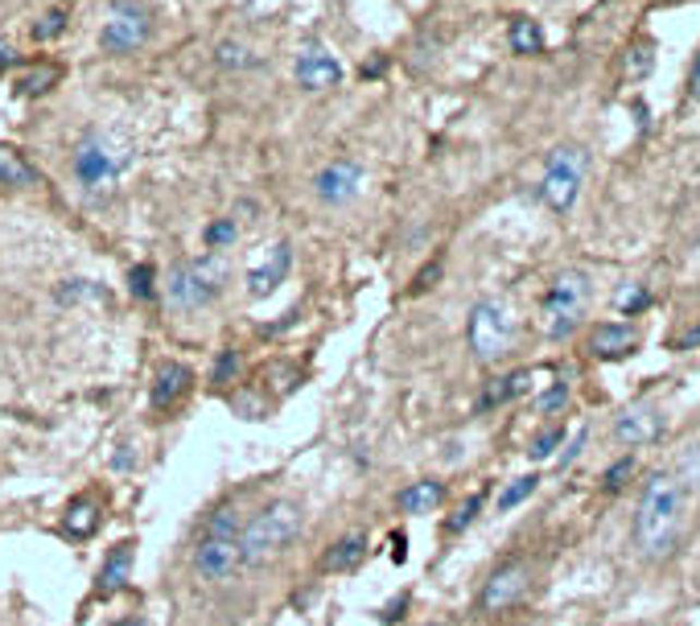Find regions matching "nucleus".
<instances>
[{"instance_id":"obj_1","label":"nucleus","mask_w":700,"mask_h":626,"mask_svg":"<svg viewBox=\"0 0 700 626\" xmlns=\"http://www.w3.org/2000/svg\"><path fill=\"white\" fill-rule=\"evenodd\" d=\"M688 528V486L676 470H651L635 498L630 544L647 565H664L676 556Z\"/></svg>"},{"instance_id":"obj_2","label":"nucleus","mask_w":700,"mask_h":626,"mask_svg":"<svg viewBox=\"0 0 700 626\" xmlns=\"http://www.w3.org/2000/svg\"><path fill=\"white\" fill-rule=\"evenodd\" d=\"M301 532H305V511H301V503H293V498H277V503L260 507L240 532L243 569H260V565L285 556L297 544V535Z\"/></svg>"},{"instance_id":"obj_3","label":"nucleus","mask_w":700,"mask_h":626,"mask_svg":"<svg viewBox=\"0 0 700 626\" xmlns=\"http://www.w3.org/2000/svg\"><path fill=\"white\" fill-rule=\"evenodd\" d=\"M593 301V285L581 268H560L553 280H548V293L540 301V330L548 334L553 342H565L581 317L590 313Z\"/></svg>"},{"instance_id":"obj_4","label":"nucleus","mask_w":700,"mask_h":626,"mask_svg":"<svg viewBox=\"0 0 700 626\" xmlns=\"http://www.w3.org/2000/svg\"><path fill=\"white\" fill-rule=\"evenodd\" d=\"M466 342H470V354L479 359L482 368H495L503 363L519 342V317L507 301L498 297H486L470 310V322H466Z\"/></svg>"},{"instance_id":"obj_5","label":"nucleus","mask_w":700,"mask_h":626,"mask_svg":"<svg viewBox=\"0 0 700 626\" xmlns=\"http://www.w3.org/2000/svg\"><path fill=\"white\" fill-rule=\"evenodd\" d=\"M124 166H129V148H120L111 136H104V132H87V136L74 145L71 173L87 194H108L111 185L120 182Z\"/></svg>"},{"instance_id":"obj_6","label":"nucleus","mask_w":700,"mask_h":626,"mask_svg":"<svg viewBox=\"0 0 700 626\" xmlns=\"http://www.w3.org/2000/svg\"><path fill=\"white\" fill-rule=\"evenodd\" d=\"M222 260L219 256H198V260H182L169 268V285L166 297L173 310H206L215 297L222 293Z\"/></svg>"},{"instance_id":"obj_7","label":"nucleus","mask_w":700,"mask_h":626,"mask_svg":"<svg viewBox=\"0 0 700 626\" xmlns=\"http://www.w3.org/2000/svg\"><path fill=\"white\" fill-rule=\"evenodd\" d=\"M590 173V153L581 145H556L548 153V166H544V178H540V198L548 203V210L565 215L577 194H581V182Z\"/></svg>"},{"instance_id":"obj_8","label":"nucleus","mask_w":700,"mask_h":626,"mask_svg":"<svg viewBox=\"0 0 700 626\" xmlns=\"http://www.w3.org/2000/svg\"><path fill=\"white\" fill-rule=\"evenodd\" d=\"M528 593H532V569H528V561H503V565L482 581L479 610L486 618H503V614H511L516 606H523Z\"/></svg>"},{"instance_id":"obj_9","label":"nucleus","mask_w":700,"mask_h":626,"mask_svg":"<svg viewBox=\"0 0 700 626\" xmlns=\"http://www.w3.org/2000/svg\"><path fill=\"white\" fill-rule=\"evenodd\" d=\"M148 13L132 0H111L108 17H104V29H99V46L104 55H132L148 41Z\"/></svg>"},{"instance_id":"obj_10","label":"nucleus","mask_w":700,"mask_h":626,"mask_svg":"<svg viewBox=\"0 0 700 626\" xmlns=\"http://www.w3.org/2000/svg\"><path fill=\"white\" fill-rule=\"evenodd\" d=\"M190 565L194 573L210 581V586H227L236 573L243 569V553H240V540H227V535H203L190 553Z\"/></svg>"},{"instance_id":"obj_11","label":"nucleus","mask_w":700,"mask_h":626,"mask_svg":"<svg viewBox=\"0 0 700 626\" xmlns=\"http://www.w3.org/2000/svg\"><path fill=\"white\" fill-rule=\"evenodd\" d=\"M293 79H297V87H301V92H330V87L342 83V62H338L326 46L305 41V46L297 50Z\"/></svg>"},{"instance_id":"obj_12","label":"nucleus","mask_w":700,"mask_h":626,"mask_svg":"<svg viewBox=\"0 0 700 626\" xmlns=\"http://www.w3.org/2000/svg\"><path fill=\"white\" fill-rule=\"evenodd\" d=\"M614 442L618 445H651L660 442V433H664V412L651 405V400H635L627 405L618 417H614Z\"/></svg>"},{"instance_id":"obj_13","label":"nucleus","mask_w":700,"mask_h":626,"mask_svg":"<svg viewBox=\"0 0 700 626\" xmlns=\"http://www.w3.org/2000/svg\"><path fill=\"white\" fill-rule=\"evenodd\" d=\"M314 190L326 206L350 203V198L363 190V166H359V161H350V157H338V161H330V166L314 178Z\"/></svg>"},{"instance_id":"obj_14","label":"nucleus","mask_w":700,"mask_h":626,"mask_svg":"<svg viewBox=\"0 0 700 626\" xmlns=\"http://www.w3.org/2000/svg\"><path fill=\"white\" fill-rule=\"evenodd\" d=\"M639 350V330L630 322H598L590 330V354L602 359V363H614V359H627Z\"/></svg>"},{"instance_id":"obj_15","label":"nucleus","mask_w":700,"mask_h":626,"mask_svg":"<svg viewBox=\"0 0 700 626\" xmlns=\"http://www.w3.org/2000/svg\"><path fill=\"white\" fill-rule=\"evenodd\" d=\"M190 387H194V371L185 368V363H161L157 375H153V387H148V400L157 412H166V408H178L190 396Z\"/></svg>"},{"instance_id":"obj_16","label":"nucleus","mask_w":700,"mask_h":626,"mask_svg":"<svg viewBox=\"0 0 700 626\" xmlns=\"http://www.w3.org/2000/svg\"><path fill=\"white\" fill-rule=\"evenodd\" d=\"M289 268H293V248H289V243H273V248H268V256L260 260L256 268L248 273V293L268 297L280 280L289 277Z\"/></svg>"},{"instance_id":"obj_17","label":"nucleus","mask_w":700,"mask_h":626,"mask_svg":"<svg viewBox=\"0 0 700 626\" xmlns=\"http://www.w3.org/2000/svg\"><path fill=\"white\" fill-rule=\"evenodd\" d=\"M132 556H136V544H132V540H120V544H116V549L104 556V569H99V586H95V598H116V593L129 586Z\"/></svg>"},{"instance_id":"obj_18","label":"nucleus","mask_w":700,"mask_h":626,"mask_svg":"<svg viewBox=\"0 0 700 626\" xmlns=\"http://www.w3.org/2000/svg\"><path fill=\"white\" fill-rule=\"evenodd\" d=\"M442 503H445V482H437V479L408 482L405 491L396 495V507H400L405 516H433Z\"/></svg>"},{"instance_id":"obj_19","label":"nucleus","mask_w":700,"mask_h":626,"mask_svg":"<svg viewBox=\"0 0 700 626\" xmlns=\"http://www.w3.org/2000/svg\"><path fill=\"white\" fill-rule=\"evenodd\" d=\"M367 535L363 532H347L342 540H334L330 553L322 556V573H354L367 561Z\"/></svg>"},{"instance_id":"obj_20","label":"nucleus","mask_w":700,"mask_h":626,"mask_svg":"<svg viewBox=\"0 0 700 626\" xmlns=\"http://www.w3.org/2000/svg\"><path fill=\"white\" fill-rule=\"evenodd\" d=\"M528 387H532V371H511V375H498V380H491V384L482 387L479 412H491V408L507 405V400L528 396Z\"/></svg>"},{"instance_id":"obj_21","label":"nucleus","mask_w":700,"mask_h":626,"mask_svg":"<svg viewBox=\"0 0 700 626\" xmlns=\"http://www.w3.org/2000/svg\"><path fill=\"white\" fill-rule=\"evenodd\" d=\"M67 535H74V540H87V535L99 528V503H95V495H79L67 507Z\"/></svg>"},{"instance_id":"obj_22","label":"nucleus","mask_w":700,"mask_h":626,"mask_svg":"<svg viewBox=\"0 0 700 626\" xmlns=\"http://www.w3.org/2000/svg\"><path fill=\"white\" fill-rule=\"evenodd\" d=\"M507 46H511L519 58H535L544 50V29H540L532 17H516L511 29H507Z\"/></svg>"},{"instance_id":"obj_23","label":"nucleus","mask_w":700,"mask_h":626,"mask_svg":"<svg viewBox=\"0 0 700 626\" xmlns=\"http://www.w3.org/2000/svg\"><path fill=\"white\" fill-rule=\"evenodd\" d=\"M34 182H37V169L29 166L13 145H0V185L21 190V185H34Z\"/></svg>"},{"instance_id":"obj_24","label":"nucleus","mask_w":700,"mask_h":626,"mask_svg":"<svg viewBox=\"0 0 700 626\" xmlns=\"http://www.w3.org/2000/svg\"><path fill=\"white\" fill-rule=\"evenodd\" d=\"M651 305V289L639 285V280H627V285H618V293H614V310L623 313V317H635V313H643Z\"/></svg>"},{"instance_id":"obj_25","label":"nucleus","mask_w":700,"mask_h":626,"mask_svg":"<svg viewBox=\"0 0 700 626\" xmlns=\"http://www.w3.org/2000/svg\"><path fill=\"white\" fill-rule=\"evenodd\" d=\"M240 532H243V519L231 503H222V507H215V511L206 516L203 535H227V540H240Z\"/></svg>"},{"instance_id":"obj_26","label":"nucleus","mask_w":700,"mask_h":626,"mask_svg":"<svg viewBox=\"0 0 700 626\" xmlns=\"http://www.w3.org/2000/svg\"><path fill=\"white\" fill-rule=\"evenodd\" d=\"M535 486H540V474H523V479H516V482H507L503 491H498V511L507 516L511 507H519V503H528V498L535 495Z\"/></svg>"},{"instance_id":"obj_27","label":"nucleus","mask_w":700,"mask_h":626,"mask_svg":"<svg viewBox=\"0 0 700 626\" xmlns=\"http://www.w3.org/2000/svg\"><path fill=\"white\" fill-rule=\"evenodd\" d=\"M482 507H486V491H474V495L466 498V503H461L458 511H454V519H449V523H445V535H458V532H466V528H470V523H474V519H479V511Z\"/></svg>"},{"instance_id":"obj_28","label":"nucleus","mask_w":700,"mask_h":626,"mask_svg":"<svg viewBox=\"0 0 700 626\" xmlns=\"http://www.w3.org/2000/svg\"><path fill=\"white\" fill-rule=\"evenodd\" d=\"M560 445H565V429L553 424V429H540V433H535L528 454H532V461H548V458H556V449H560Z\"/></svg>"},{"instance_id":"obj_29","label":"nucleus","mask_w":700,"mask_h":626,"mask_svg":"<svg viewBox=\"0 0 700 626\" xmlns=\"http://www.w3.org/2000/svg\"><path fill=\"white\" fill-rule=\"evenodd\" d=\"M203 240H206V248H210V252H219V248H231V243L240 240V222H236V219H215L203 231Z\"/></svg>"},{"instance_id":"obj_30","label":"nucleus","mask_w":700,"mask_h":626,"mask_svg":"<svg viewBox=\"0 0 700 626\" xmlns=\"http://www.w3.org/2000/svg\"><path fill=\"white\" fill-rule=\"evenodd\" d=\"M651 67H655V46H651V41H635V46H630V58H627L630 79H647Z\"/></svg>"},{"instance_id":"obj_31","label":"nucleus","mask_w":700,"mask_h":626,"mask_svg":"<svg viewBox=\"0 0 700 626\" xmlns=\"http://www.w3.org/2000/svg\"><path fill=\"white\" fill-rule=\"evenodd\" d=\"M630 474H635V458L627 454V458H618L606 474H602V491H606V495H618V491L630 482Z\"/></svg>"},{"instance_id":"obj_32","label":"nucleus","mask_w":700,"mask_h":626,"mask_svg":"<svg viewBox=\"0 0 700 626\" xmlns=\"http://www.w3.org/2000/svg\"><path fill=\"white\" fill-rule=\"evenodd\" d=\"M87 297H108L95 280H62V289H58V301L62 305H74V301H87Z\"/></svg>"},{"instance_id":"obj_33","label":"nucleus","mask_w":700,"mask_h":626,"mask_svg":"<svg viewBox=\"0 0 700 626\" xmlns=\"http://www.w3.org/2000/svg\"><path fill=\"white\" fill-rule=\"evenodd\" d=\"M215 58H219V67H227V71H243V67L256 62V58L248 55V46H240V41H222Z\"/></svg>"},{"instance_id":"obj_34","label":"nucleus","mask_w":700,"mask_h":626,"mask_svg":"<svg viewBox=\"0 0 700 626\" xmlns=\"http://www.w3.org/2000/svg\"><path fill=\"white\" fill-rule=\"evenodd\" d=\"M58 79V67H37V71H29L25 79H21V92L25 95H41V92H50V83Z\"/></svg>"},{"instance_id":"obj_35","label":"nucleus","mask_w":700,"mask_h":626,"mask_svg":"<svg viewBox=\"0 0 700 626\" xmlns=\"http://www.w3.org/2000/svg\"><path fill=\"white\" fill-rule=\"evenodd\" d=\"M62 29H67V13H62V9H50V13L34 25V41H55Z\"/></svg>"},{"instance_id":"obj_36","label":"nucleus","mask_w":700,"mask_h":626,"mask_svg":"<svg viewBox=\"0 0 700 626\" xmlns=\"http://www.w3.org/2000/svg\"><path fill=\"white\" fill-rule=\"evenodd\" d=\"M129 285L136 301H148V297H153V264H136L129 273Z\"/></svg>"},{"instance_id":"obj_37","label":"nucleus","mask_w":700,"mask_h":626,"mask_svg":"<svg viewBox=\"0 0 700 626\" xmlns=\"http://www.w3.org/2000/svg\"><path fill=\"white\" fill-rule=\"evenodd\" d=\"M565 405H569V384H553L540 396V412H544V417H556Z\"/></svg>"},{"instance_id":"obj_38","label":"nucleus","mask_w":700,"mask_h":626,"mask_svg":"<svg viewBox=\"0 0 700 626\" xmlns=\"http://www.w3.org/2000/svg\"><path fill=\"white\" fill-rule=\"evenodd\" d=\"M236 371H240V354L236 350H219V359H215V384H231L236 380Z\"/></svg>"},{"instance_id":"obj_39","label":"nucleus","mask_w":700,"mask_h":626,"mask_svg":"<svg viewBox=\"0 0 700 626\" xmlns=\"http://www.w3.org/2000/svg\"><path fill=\"white\" fill-rule=\"evenodd\" d=\"M231 408L240 412L243 421H260V417H264V405H260V396H256V392H240V396L231 400Z\"/></svg>"},{"instance_id":"obj_40","label":"nucleus","mask_w":700,"mask_h":626,"mask_svg":"<svg viewBox=\"0 0 700 626\" xmlns=\"http://www.w3.org/2000/svg\"><path fill=\"white\" fill-rule=\"evenodd\" d=\"M680 479H684V486L692 491V486H700V445L688 454V461L680 466Z\"/></svg>"},{"instance_id":"obj_41","label":"nucleus","mask_w":700,"mask_h":626,"mask_svg":"<svg viewBox=\"0 0 700 626\" xmlns=\"http://www.w3.org/2000/svg\"><path fill=\"white\" fill-rule=\"evenodd\" d=\"M581 445H586V429H581V433H572L569 445H565V454H556V461H560V466H569V461L577 458V449H581Z\"/></svg>"},{"instance_id":"obj_42","label":"nucleus","mask_w":700,"mask_h":626,"mask_svg":"<svg viewBox=\"0 0 700 626\" xmlns=\"http://www.w3.org/2000/svg\"><path fill=\"white\" fill-rule=\"evenodd\" d=\"M688 99H697L700 104V55L692 62V71H688Z\"/></svg>"},{"instance_id":"obj_43","label":"nucleus","mask_w":700,"mask_h":626,"mask_svg":"<svg viewBox=\"0 0 700 626\" xmlns=\"http://www.w3.org/2000/svg\"><path fill=\"white\" fill-rule=\"evenodd\" d=\"M129 449H132V445H120V454L111 458V466H116V470H132V466H136V458H132Z\"/></svg>"},{"instance_id":"obj_44","label":"nucleus","mask_w":700,"mask_h":626,"mask_svg":"<svg viewBox=\"0 0 700 626\" xmlns=\"http://www.w3.org/2000/svg\"><path fill=\"white\" fill-rule=\"evenodd\" d=\"M692 347H700V326H692L688 334L676 338V350H692Z\"/></svg>"},{"instance_id":"obj_45","label":"nucleus","mask_w":700,"mask_h":626,"mask_svg":"<svg viewBox=\"0 0 700 626\" xmlns=\"http://www.w3.org/2000/svg\"><path fill=\"white\" fill-rule=\"evenodd\" d=\"M9 67H17V50L9 41H0V71H9Z\"/></svg>"},{"instance_id":"obj_46","label":"nucleus","mask_w":700,"mask_h":626,"mask_svg":"<svg viewBox=\"0 0 700 626\" xmlns=\"http://www.w3.org/2000/svg\"><path fill=\"white\" fill-rule=\"evenodd\" d=\"M437 273H442V264H429L421 277H417V285H412V289H417V293H421V289H429V280L437 277Z\"/></svg>"},{"instance_id":"obj_47","label":"nucleus","mask_w":700,"mask_h":626,"mask_svg":"<svg viewBox=\"0 0 700 626\" xmlns=\"http://www.w3.org/2000/svg\"><path fill=\"white\" fill-rule=\"evenodd\" d=\"M405 544H408V540H405L400 532L391 535V561H405V556H408V553H405Z\"/></svg>"}]
</instances>
